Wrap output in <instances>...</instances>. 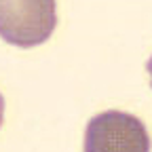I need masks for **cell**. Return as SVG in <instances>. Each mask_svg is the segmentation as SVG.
Here are the masks:
<instances>
[{
    "label": "cell",
    "instance_id": "1",
    "mask_svg": "<svg viewBox=\"0 0 152 152\" xmlns=\"http://www.w3.org/2000/svg\"><path fill=\"white\" fill-rule=\"evenodd\" d=\"M83 152H150V135L135 114L106 110L87 123Z\"/></svg>",
    "mask_w": 152,
    "mask_h": 152
},
{
    "label": "cell",
    "instance_id": "2",
    "mask_svg": "<svg viewBox=\"0 0 152 152\" xmlns=\"http://www.w3.org/2000/svg\"><path fill=\"white\" fill-rule=\"evenodd\" d=\"M53 0H0V36L15 47L42 45L57 26Z\"/></svg>",
    "mask_w": 152,
    "mask_h": 152
},
{
    "label": "cell",
    "instance_id": "3",
    "mask_svg": "<svg viewBox=\"0 0 152 152\" xmlns=\"http://www.w3.org/2000/svg\"><path fill=\"white\" fill-rule=\"evenodd\" d=\"M2 118H4V97L0 93V125H2Z\"/></svg>",
    "mask_w": 152,
    "mask_h": 152
},
{
    "label": "cell",
    "instance_id": "4",
    "mask_svg": "<svg viewBox=\"0 0 152 152\" xmlns=\"http://www.w3.org/2000/svg\"><path fill=\"white\" fill-rule=\"evenodd\" d=\"M146 70H148V74H150V87H152V57H150L148 64H146Z\"/></svg>",
    "mask_w": 152,
    "mask_h": 152
}]
</instances>
